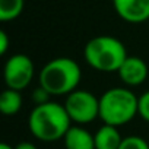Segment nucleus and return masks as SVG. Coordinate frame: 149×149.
Instances as JSON below:
<instances>
[{
    "instance_id": "1",
    "label": "nucleus",
    "mask_w": 149,
    "mask_h": 149,
    "mask_svg": "<svg viewBox=\"0 0 149 149\" xmlns=\"http://www.w3.org/2000/svg\"><path fill=\"white\" fill-rule=\"evenodd\" d=\"M70 126L72 120L64 105L54 101L34 105L28 117V129L31 134L47 143L63 139Z\"/></svg>"
},
{
    "instance_id": "2",
    "label": "nucleus",
    "mask_w": 149,
    "mask_h": 149,
    "mask_svg": "<svg viewBox=\"0 0 149 149\" xmlns=\"http://www.w3.org/2000/svg\"><path fill=\"white\" fill-rule=\"evenodd\" d=\"M82 79V69L70 57H57L42 66L38 74V85L51 97L69 95L76 91Z\"/></svg>"
},
{
    "instance_id": "3",
    "label": "nucleus",
    "mask_w": 149,
    "mask_h": 149,
    "mask_svg": "<svg viewBox=\"0 0 149 149\" xmlns=\"http://www.w3.org/2000/svg\"><path fill=\"white\" fill-rule=\"evenodd\" d=\"M127 56L124 44L111 35L94 37L84 48L85 61L94 70L102 73H117Z\"/></svg>"
},
{
    "instance_id": "4",
    "label": "nucleus",
    "mask_w": 149,
    "mask_h": 149,
    "mask_svg": "<svg viewBox=\"0 0 149 149\" xmlns=\"http://www.w3.org/2000/svg\"><path fill=\"white\" fill-rule=\"evenodd\" d=\"M137 100L129 88H111L100 97V118L104 124L124 126L137 116Z\"/></svg>"
},
{
    "instance_id": "5",
    "label": "nucleus",
    "mask_w": 149,
    "mask_h": 149,
    "mask_svg": "<svg viewBox=\"0 0 149 149\" xmlns=\"http://www.w3.org/2000/svg\"><path fill=\"white\" fill-rule=\"evenodd\" d=\"M64 108L72 120L79 126L100 118V98L86 89H76L66 95Z\"/></svg>"
},
{
    "instance_id": "6",
    "label": "nucleus",
    "mask_w": 149,
    "mask_h": 149,
    "mask_svg": "<svg viewBox=\"0 0 149 149\" xmlns=\"http://www.w3.org/2000/svg\"><path fill=\"white\" fill-rule=\"evenodd\" d=\"M35 66L29 56L26 54H13L10 56L3 67V79L9 89L24 91L28 88L34 79Z\"/></svg>"
},
{
    "instance_id": "7",
    "label": "nucleus",
    "mask_w": 149,
    "mask_h": 149,
    "mask_svg": "<svg viewBox=\"0 0 149 149\" xmlns=\"http://www.w3.org/2000/svg\"><path fill=\"white\" fill-rule=\"evenodd\" d=\"M113 8L129 24H142L149 19V0H113Z\"/></svg>"
},
{
    "instance_id": "8",
    "label": "nucleus",
    "mask_w": 149,
    "mask_h": 149,
    "mask_svg": "<svg viewBox=\"0 0 149 149\" xmlns=\"http://www.w3.org/2000/svg\"><path fill=\"white\" fill-rule=\"evenodd\" d=\"M118 76L127 86H139L148 78V64L137 56H127L118 69Z\"/></svg>"
},
{
    "instance_id": "9",
    "label": "nucleus",
    "mask_w": 149,
    "mask_h": 149,
    "mask_svg": "<svg viewBox=\"0 0 149 149\" xmlns=\"http://www.w3.org/2000/svg\"><path fill=\"white\" fill-rule=\"evenodd\" d=\"M66 149H95L94 134L82 126H70L63 137Z\"/></svg>"
},
{
    "instance_id": "10",
    "label": "nucleus",
    "mask_w": 149,
    "mask_h": 149,
    "mask_svg": "<svg viewBox=\"0 0 149 149\" xmlns=\"http://www.w3.org/2000/svg\"><path fill=\"white\" fill-rule=\"evenodd\" d=\"M94 139H95V149H118L123 140L118 127L110 124L101 126L95 132Z\"/></svg>"
},
{
    "instance_id": "11",
    "label": "nucleus",
    "mask_w": 149,
    "mask_h": 149,
    "mask_svg": "<svg viewBox=\"0 0 149 149\" xmlns=\"http://www.w3.org/2000/svg\"><path fill=\"white\" fill-rule=\"evenodd\" d=\"M22 108V95L21 91L6 88L0 95V111L5 116H15Z\"/></svg>"
},
{
    "instance_id": "12",
    "label": "nucleus",
    "mask_w": 149,
    "mask_h": 149,
    "mask_svg": "<svg viewBox=\"0 0 149 149\" xmlns=\"http://www.w3.org/2000/svg\"><path fill=\"white\" fill-rule=\"evenodd\" d=\"M24 8L25 0H0V21H15L24 12Z\"/></svg>"
},
{
    "instance_id": "13",
    "label": "nucleus",
    "mask_w": 149,
    "mask_h": 149,
    "mask_svg": "<svg viewBox=\"0 0 149 149\" xmlns=\"http://www.w3.org/2000/svg\"><path fill=\"white\" fill-rule=\"evenodd\" d=\"M118 149H149V140H145L140 136L132 134V136L123 137Z\"/></svg>"
},
{
    "instance_id": "14",
    "label": "nucleus",
    "mask_w": 149,
    "mask_h": 149,
    "mask_svg": "<svg viewBox=\"0 0 149 149\" xmlns=\"http://www.w3.org/2000/svg\"><path fill=\"white\" fill-rule=\"evenodd\" d=\"M137 116L149 123V91L143 92L137 100Z\"/></svg>"
},
{
    "instance_id": "15",
    "label": "nucleus",
    "mask_w": 149,
    "mask_h": 149,
    "mask_svg": "<svg viewBox=\"0 0 149 149\" xmlns=\"http://www.w3.org/2000/svg\"><path fill=\"white\" fill-rule=\"evenodd\" d=\"M50 97H51V95H50L42 86H40V85H38V88H37V89L32 92V95H31L34 105H41V104L48 102V101H50Z\"/></svg>"
},
{
    "instance_id": "16",
    "label": "nucleus",
    "mask_w": 149,
    "mask_h": 149,
    "mask_svg": "<svg viewBox=\"0 0 149 149\" xmlns=\"http://www.w3.org/2000/svg\"><path fill=\"white\" fill-rule=\"evenodd\" d=\"M9 48V37L6 31H0V54H6Z\"/></svg>"
},
{
    "instance_id": "17",
    "label": "nucleus",
    "mask_w": 149,
    "mask_h": 149,
    "mask_svg": "<svg viewBox=\"0 0 149 149\" xmlns=\"http://www.w3.org/2000/svg\"><path fill=\"white\" fill-rule=\"evenodd\" d=\"M13 149H38V148L32 142H26L25 140V142H19L18 145H15Z\"/></svg>"
},
{
    "instance_id": "18",
    "label": "nucleus",
    "mask_w": 149,
    "mask_h": 149,
    "mask_svg": "<svg viewBox=\"0 0 149 149\" xmlns=\"http://www.w3.org/2000/svg\"><path fill=\"white\" fill-rule=\"evenodd\" d=\"M0 149H13V146H10L9 143H0Z\"/></svg>"
}]
</instances>
